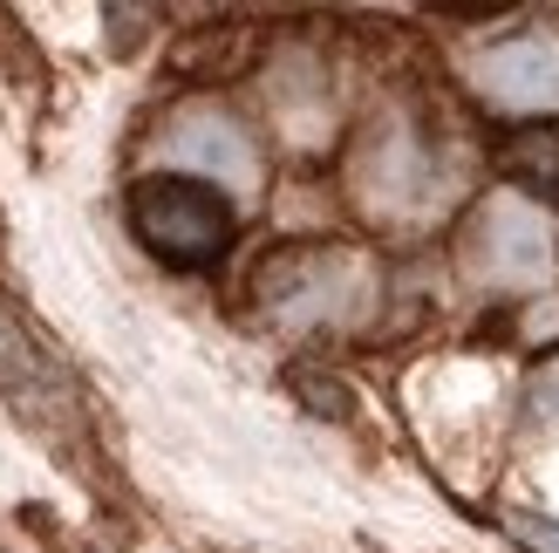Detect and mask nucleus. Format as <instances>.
<instances>
[{
	"label": "nucleus",
	"mask_w": 559,
	"mask_h": 553,
	"mask_svg": "<svg viewBox=\"0 0 559 553\" xmlns=\"http://www.w3.org/2000/svg\"><path fill=\"white\" fill-rule=\"evenodd\" d=\"M130 226L136 239L151 246L157 260L171 267H205L233 246V205L218 199L205 178H178V172H157L130 191Z\"/></svg>",
	"instance_id": "obj_1"
},
{
	"label": "nucleus",
	"mask_w": 559,
	"mask_h": 553,
	"mask_svg": "<svg viewBox=\"0 0 559 553\" xmlns=\"http://www.w3.org/2000/svg\"><path fill=\"white\" fill-rule=\"evenodd\" d=\"M464 267L485 287H539L552 273V219L539 205H525L519 191H491L471 219Z\"/></svg>",
	"instance_id": "obj_2"
},
{
	"label": "nucleus",
	"mask_w": 559,
	"mask_h": 553,
	"mask_svg": "<svg viewBox=\"0 0 559 553\" xmlns=\"http://www.w3.org/2000/svg\"><path fill=\"white\" fill-rule=\"evenodd\" d=\"M151 157L178 164V178H218V185H233V191H260L253 137H246V130L226 117V109H205V103L178 109V117L157 130Z\"/></svg>",
	"instance_id": "obj_3"
},
{
	"label": "nucleus",
	"mask_w": 559,
	"mask_h": 553,
	"mask_svg": "<svg viewBox=\"0 0 559 553\" xmlns=\"http://www.w3.org/2000/svg\"><path fill=\"white\" fill-rule=\"evenodd\" d=\"M471 90L498 109H559V35L539 27L471 55Z\"/></svg>",
	"instance_id": "obj_4"
},
{
	"label": "nucleus",
	"mask_w": 559,
	"mask_h": 553,
	"mask_svg": "<svg viewBox=\"0 0 559 553\" xmlns=\"http://www.w3.org/2000/svg\"><path fill=\"white\" fill-rule=\"evenodd\" d=\"M287 294L280 308L287 315H321V308H348V301H369V267H355L348 254H294L287 260Z\"/></svg>",
	"instance_id": "obj_5"
},
{
	"label": "nucleus",
	"mask_w": 559,
	"mask_h": 553,
	"mask_svg": "<svg viewBox=\"0 0 559 553\" xmlns=\"http://www.w3.org/2000/svg\"><path fill=\"white\" fill-rule=\"evenodd\" d=\"M525 540H533L539 553H559V527H525Z\"/></svg>",
	"instance_id": "obj_6"
}]
</instances>
